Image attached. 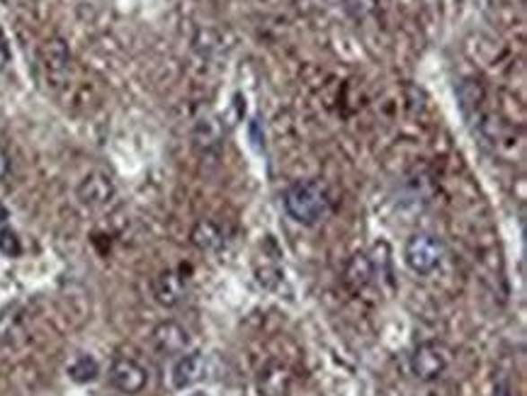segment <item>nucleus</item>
<instances>
[{"label": "nucleus", "mask_w": 527, "mask_h": 396, "mask_svg": "<svg viewBox=\"0 0 527 396\" xmlns=\"http://www.w3.org/2000/svg\"><path fill=\"white\" fill-rule=\"evenodd\" d=\"M154 297L161 306H178L185 297V277L178 270H163L154 277Z\"/></svg>", "instance_id": "obj_8"}, {"label": "nucleus", "mask_w": 527, "mask_h": 396, "mask_svg": "<svg viewBox=\"0 0 527 396\" xmlns=\"http://www.w3.org/2000/svg\"><path fill=\"white\" fill-rule=\"evenodd\" d=\"M285 209L297 224L313 226L319 224L330 209V195L321 180H299L285 192Z\"/></svg>", "instance_id": "obj_1"}, {"label": "nucleus", "mask_w": 527, "mask_h": 396, "mask_svg": "<svg viewBox=\"0 0 527 396\" xmlns=\"http://www.w3.org/2000/svg\"><path fill=\"white\" fill-rule=\"evenodd\" d=\"M22 329V314H20V309L17 306H8V309H3L0 312V340H13Z\"/></svg>", "instance_id": "obj_13"}, {"label": "nucleus", "mask_w": 527, "mask_h": 396, "mask_svg": "<svg viewBox=\"0 0 527 396\" xmlns=\"http://www.w3.org/2000/svg\"><path fill=\"white\" fill-rule=\"evenodd\" d=\"M195 139H198V144H205V149H212L222 141V132H219L216 122H199Z\"/></svg>", "instance_id": "obj_14"}, {"label": "nucleus", "mask_w": 527, "mask_h": 396, "mask_svg": "<svg viewBox=\"0 0 527 396\" xmlns=\"http://www.w3.org/2000/svg\"><path fill=\"white\" fill-rule=\"evenodd\" d=\"M98 374L100 365L98 360L91 356H81L71 367H68V377L74 382H78V384H88V382L98 380Z\"/></svg>", "instance_id": "obj_12"}, {"label": "nucleus", "mask_w": 527, "mask_h": 396, "mask_svg": "<svg viewBox=\"0 0 527 396\" xmlns=\"http://www.w3.org/2000/svg\"><path fill=\"white\" fill-rule=\"evenodd\" d=\"M5 219H8V209H5V207L0 205V224L5 222Z\"/></svg>", "instance_id": "obj_19"}, {"label": "nucleus", "mask_w": 527, "mask_h": 396, "mask_svg": "<svg viewBox=\"0 0 527 396\" xmlns=\"http://www.w3.org/2000/svg\"><path fill=\"white\" fill-rule=\"evenodd\" d=\"M374 277V263L367 253H355L346 265V285L353 289H365Z\"/></svg>", "instance_id": "obj_11"}, {"label": "nucleus", "mask_w": 527, "mask_h": 396, "mask_svg": "<svg viewBox=\"0 0 527 396\" xmlns=\"http://www.w3.org/2000/svg\"><path fill=\"white\" fill-rule=\"evenodd\" d=\"M0 253L8 258H17L22 253V241L17 239L13 229H0Z\"/></svg>", "instance_id": "obj_15"}, {"label": "nucleus", "mask_w": 527, "mask_h": 396, "mask_svg": "<svg viewBox=\"0 0 527 396\" xmlns=\"http://www.w3.org/2000/svg\"><path fill=\"white\" fill-rule=\"evenodd\" d=\"M494 396H513L511 394V384L508 382H498L494 389Z\"/></svg>", "instance_id": "obj_17"}, {"label": "nucleus", "mask_w": 527, "mask_h": 396, "mask_svg": "<svg viewBox=\"0 0 527 396\" xmlns=\"http://www.w3.org/2000/svg\"><path fill=\"white\" fill-rule=\"evenodd\" d=\"M5 175H8V154L0 149V180H3Z\"/></svg>", "instance_id": "obj_18"}, {"label": "nucleus", "mask_w": 527, "mask_h": 396, "mask_svg": "<svg viewBox=\"0 0 527 396\" xmlns=\"http://www.w3.org/2000/svg\"><path fill=\"white\" fill-rule=\"evenodd\" d=\"M189 243L202 251V253H216L224 246V232L222 226L212 219H199L192 232H189Z\"/></svg>", "instance_id": "obj_10"}, {"label": "nucleus", "mask_w": 527, "mask_h": 396, "mask_svg": "<svg viewBox=\"0 0 527 396\" xmlns=\"http://www.w3.org/2000/svg\"><path fill=\"white\" fill-rule=\"evenodd\" d=\"M115 180L112 175L105 171H91L88 175H83V180L75 188V198L83 207L88 209H100V207H108L115 199Z\"/></svg>", "instance_id": "obj_4"}, {"label": "nucleus", "mask_w": 527, "mask_h": 396, "mask_svg": "<svg viewBox=\"0 0 527 396\" xmlns=\"http://www.w3.org/2000/svg\"><path fill=\"white\" fill-rule=\"evenodd\" d=\"M206 360L202 353H182L173 365V387L189 389L205 380Z\"/></svg>", "instance_id": "obj_7"}, {"label": "nucleus", "mask_w": 527, "mask_h": 396, "mask_svg": "<svg viewBox=\"0 0 527 396\" xmlns=\"http://www.w3.org/2000/svg\"><path fill=\"white\" fill-rule=\"evenodd\" d=\"M154 346L161 356L180 357L182 353H188L189 333L175 321L158 323L156 330H154Z\"/></svg>", "instance_id": "obj_6"}, {"label": "nucleus", "mask_w": 527, "mask_h": 396, "mask_svg": "<svg viewBox=\"0 0 527 396\" xmlns=\"http://www.w3.org/2000/svg\"><path fill=\"white\" fill-rule=\"evenodd\" d=\"M8 64H10V49H8V44H5V40L0 37V71H5Z\"/></svg>", "instance_id": "obj_16"}, {"label": "nucleus", "mask_w": 527, "mask_h": 396, "mask_svg": "<svg viewBox=\"0 0 527 396\" xmlns=\"http://www.w3.org/2000/svg\"><path fill=\"white\" fill-rule=\"evenodd\" d=\"M452 365V350L443 340H423L408 357L411 374L420 382H437Z\"/></svg>", "instance_id": "obj_2"}, {"label": "nucleus", "mask_w": 527, "mask_h": 396, "mask_svg": "<svg viewBox=\"0 0 527 396\" xmlns=\"http://www.w3.org/2000/svg\"><path fill=\"white\" fill-rule=\"evenodd\" d=\"M108 377L110 384L127 396L139 394L149 384V372H146V367L136 363V360H132V357H115L112 365H110Z\"/></svg>", "instance_id": "obj_5"}, {"label": "nucleus", "mask_w": 527, "mask_h": 396, "mask_svg": "<svg viewBox=\"0 0 527 396\" xmlns=\"http://www.w3.org/2000/svg\"><path fill=\"white\" fill-rule=\"evenodd\" d=\"M443 258H445V246L435 233L418 232L406 241L404 260L416 275L435 273L443 265Z\"/></svg>", "instance_id": "obj_3"}, {"label": "nucleus", "mask_w": 527, "mask_h": 396, "mask_svg": "<svg viewBox=\"0 0 527 396\" xmlns=\"http://www.w3.org/2000/svg\"><path fill=\"white\" fill-rule=\"evenodd\" d=\"M292 389V374L285 365H265L258 374V392L260 396H287Z\"/></svg>", "instance_id": "obj_9"}]
</instances>
